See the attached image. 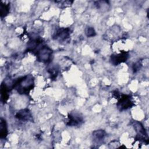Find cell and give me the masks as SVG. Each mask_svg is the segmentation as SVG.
I'll list each match as a JSON object with an SVG mask.
<instances>
[{
	"instance_id": "obj_1",
	"label": "cell",
	"mask_w": 149,
	"mask_h": 149,
	"mask_svg": "<svg viewBox=\"0 0 149 149\" xmlns=\"http://www.w3.org/2000/svg\"><path fill=\"white\" fill-rule=\"evenodd\" d=\"M34 79L31 75L19 78L13 84V87L20 94H27L33 88Z\"/></svg>"
},
{
	"instance_id": "obj_2",
	"label": "cell",
	"mask_w": 149,
	"mask_h": 149,
	"mask_svg": "<svg viewBox=\"0 0 149 149\" xmlns=\"http://www.w3.org/2000/svg\"><path fill=\"white\" fill-rule=\"evenodd\" d=\"M52 50L46 45H42L37 49L36 54L39 61L42 62H48L51 58Z\"/></svg>"
},
{
	"instance_id": "obj_3",
	"label": "cell",
	"mask_w": 149,
	"mask_h": 149,
	"mask_svg": "<svg viewBox=\"0 0 149 149\" xmlns=\"http://www.w3.org/2000/svg\"><path fill=\"white\" fill-rule=\"evenodd\" d=\"M132 105V101L130 97L126 95H122L118 101V107L120 110L126 109Z\"/></svg>"
},
{
	"instance_id": "obj_4",
	"label": "cell",
	"mask_w": 149,
	"mask_h": 149,
	"mask_svg": "<svg viewBox=\"0 0 149 149\" xmlns=\"http://www.w3.org/2000/svg\"><path fill=\"white\" fill-rule=\"evenodd\" d=\"M70 34V30L69 29L62 28L58 30L54 36V38L56 40L59 41L65 40L68 38Z\"/></svg>"
},
{
	"instance_id": "obj_5",
	"label": "cell",
	"mask_w": 149,
	"mask_h": 149,
	"mask_svg": "<svg viewBox=\"0 0 149 149\" xmlns=\"http://www.w3.org/2000/svg\"><path fill=\"white\" fill-rule=\"evenodd\" d=\"M128 55L126 52H122L118 55H111V62L115 65H117L123 62H125L127 58Z\"/></svg>"
},
{
	"instance_id": "obj_6",
	"label": "cell",
	"mask_w": 149,
	"mask_h": 149,
	"mask_svg": "<svg viewBox=\"0 0 149 149\" xmlns=\"http://www.w3.org/2000/svg\"><path fill=\"white\" fill-rule=\"evenodd\" d=\"M82 121V117L78 113L70 114L69 116V121L68 125L71 126H76L80 124Z\"/></svg>"
},
{
	"instance_id": "obj_7",
	"label": "cell",
	"mask_w": 149,
	"mask_h": 149,
	"mask_svg": "<svg viewBox=\"0 0 149 149\" xmlns=\"http://www.w3.org/2000/svg\"><path fill=\"white\" fill-rule=\"evenodd\" d=\"M16 118L21 120H27L31 118V115L28 109H23L16 113Z\"/></svg>"
},
{
	"instance_id": "obj_8",
	"label": "cell",
	"mask_w": 149,
	"mask_h": 149,
	"mask_svg": "<svg viewBox=\"0 0 149 149\" xmlns=\"http://www.w3.org/2000/svg\"><path fill=\"white\" fill-rule=\"evenodd\" d=\"M8 134V129H7V126L5 120L1 118L0 121V137L1 139H4L6 137Z\"/></svg>"
},
{
	"instance_id": "obj_9",
	"label": "cell",
	"mask_w": 149,
	"mask_h": 149,
	"mask_svg": "<svg viewBox=\"0 0 149 149\" xmlns=\"http://www.w3.org/2000/svg\"><path fill=\"white\" fill-rule=\"evenodd\" d=\"M1 97L3 102H5L8 98V87L4 83H2L1 86Z\"/></svg>"
},
{
	"instance_id": "obj_10",
	"label": "cell",
	"mask_w": 149,
	"mask_h": 149,
	"mask_svg": "<svg viewBox=\"0 0 149 149\" xmlns=\"http://www.w3.org/2000/svg\"><path fill=\"white\" fill-rule=\"evenodd\" d=\"M9 12V5L8 4L1 3L0 5V13H1V17L3 18L5 17Z\"/></svg>"
},
{
	"instance_id": "obj_11",
	"label": "cell",
	"mask_w": 149,
	"mask_h": 149,
	"mask_svg": "<svg viewBox=\"0 0 149 149\" xmlns=\"http://www.w3.org/2000/svg\"><path fill=\"white\" fill-rule=\"evenodd\" d=\"M93 137L96 140H100L104 139V137L105 136V133L102 130H98L94 131L93 133Z\"/></svg>"
},
{
	"instance_id": "obj_12",
	"label": "cell",
	"mask_w": 149,
	"mask_h": 149,
	"mask_svg": "<svg viewBox=\"0 0 149 149\" xmlns=\"http://www.w3.org/2000/svg\"><path fill=\"white\" fill-rule=\"evenodd\" d=\"M86 34L87 37H93L95 35V32L93 27H88L86 29Z\"/></svg>"
},
{
	"instance_id": "obj_13",
	"label": "cell",
	"mask_w": 149,
	"mask_h": 149,
	"mask_svg": "<svg viewBox=\"0 0 149 149\" xmlns=\"http://www.w3.org/2000/svg\"><path fill=\"white\" fill-rule=\"evenodd\" d=\"M49 73L51 74L52 78H55L57 76L58 74V69H56L55 68H52L50 69H49Z\"/></svg>"
}]
</instances>
